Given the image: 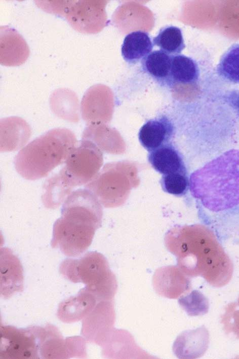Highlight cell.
<instances>
[{
  "instance_id": "obj_8",
  "label": "cell",
  "mask_w": 239,
  "mask_h": 359,
  "mask_svg": "<svg viewBox=\"0 0 239 359\" xmlns=\"http://www.w3.org/2000/svg\"><path fill=\"white\" fill-rule=\"evenodd\" d=\"M115 317L113 301H99L83 319L81 334L87 342L102 347L114 330Z\"/></svg>"
},
{
  "instance_id": "obj_7",
  "label": "cell",
  "mask_w": 239,
  "mask_h": 359,
  "mask_svg": "<svg viewBox=\"0 0 239 359\" xmlns=\"http://www.w3.org/2000/svg\"><path fill=\"white\" fill-rule=\"evenodd\" d=\"M37 338L32 327L1 326V358H39Z\"/></svg>"
},
{
  "instance_id": "obj_5",
  "label": "cell",
  "mask_w": 239,
  "mask_h": 359,
  "mask_svg": "<svg viewBox=\"0 0 239 359\" xmlns=\"http://www.w3.org/2000/svg\"><path fill=\"white\" fill-rule=\"evenodd\" d=\"M65 163L63 168L54 175L62 187L71 193L75 187L92 179L99 169L101 160L90 141L82 140Z\"/></svg>"
},
{
  "instance_id": "obj_3",
  "label": "cell",
  "mask_w": 239,
  "mask_h": 359,
  "mask_svg": "<svg viewBox=\"0 0 239 359\" xmlns=\"http://www.w3.org/2000/svg\"><path fill=\"white\" fill-rule=\"evenodd\" d=\"M77 145L75 135L70 130L51 129L19 152L14 158L15 168L25 179L38 180L65 162Z\"/></svg>"
},
{
  "instance_id": "obj_28",
  "label": "cell",
  "mask_w": 239,
  "mask_h": 359,
  "mask_svg": "<svg viewBox=\"0 0 239 359\" xmlns=\"http://www.w3.org/2000/svg\"><path fill=\"white\" fill-rule=\"evenodd\" d=\"M226 102L239 115V90L229 91L224 95Z\"/></svg>"
},
{
  "instance_id": "obj_1",
  "label": "cell",
  "mask_w": 239,
  "mask_h": 359,
  "mask_svg": "<svg viewBox=\"0 0 239 359\" xmlns=\"http://www.w3.org/2000/svg\"><path fill=\"white\" fill-rule=\"evenodd\" d=\"M199 228H172L166 234L165 245L176 256L178 267L186 276H201L213 286H223L232 276L231 261L218 244L198 235Z\"/></svg>"
},
{
  "instance_id": "obj_10",
  "label": "cell",
  "mask_w": 239,
  "mask_h": 359,
  "mask_svg": "<svg viewBox=\"0 0 239 359\" xmlns=\"http://www.w3.org/2000/svg\"><path fill=\"white\" fill-rule=\"evenodd\" d=\"M29 48L22 36L7 25L0 27V63L7 66L24 63L29 55Z\"/></svg>"
},
{
  "instance_id": "obj_9",
  "label": "cell",
  "mask_w": 239,
  "mask_h": 359,
  "mask_svg": "<svg viewBox=\"0 0 239 359\" xmlns=\"http://www.w3.org/2000/svg\"><path fill=\"white\" fill-rule=\"evenodd\" d=\"M155 292L162 297L175 299L190 290V278L178 266H168L157 269L153 276Z\"/></svg>"
},
{
  "instance_id": "obj_12",
  "label": "cell",
  "mask_w": 239,
  "mask_h": 359,
  "mask_svg": "<svg viewBox=\"0 0 239 359\" xmlns=\"http://www.w3.org/2000/svg\"><path fill=\"white\" fill-rule=\"evenodd\" d=\"M102 347V355L109 358H148V354L135 343L133 336L125 330L114 329Z\"/></svg>"
},
{
  "instance_id": "obj_23",
  "label": "cell",
  "mask_w": 239,
  "mask_h": 359,
  "mask_svg": "<svg viewBox=\"0 0 239 359\" xmlns=\"http://www.w3.org/2000/svg\"><path fill=\"white\" fill-rule=\"evenodd\" d=\"M216 72L227 82L239 83V44L232 45L223 54L217 65Z\"/></svg>"
},
{
  "instance_id": "obj_4",
  "label": "cell",
  "mask_w": 239,
  "mask_h": 359,
  "mask_svg": "<svg viewBox=\"0 0 239 359\" xmlns=\"http://www.w3.org/2000/svg\"><path fill=\"white\" fill-rule=\"evenodd\" d=\"M59 272L66 279L82 282L98 301H112L117 284L105 257L97 252H90L78 259L67 258L61 263Z\"/></svg>"
},
{
  "instance_id": "obj_18",
  "label": "cell",
  "mask_w": 239,
  "mask_h": 359,
  "mask_svg": "<svg viewBox=\"0 0 239 359\" xmlns=\"http://www.w3.org/2000/svg\"><path fill=\"white\" fill-rule=\"evenodd\" d=\"M53 112L59 118L72 123L79 120V103L76 94L66 88L55 90L50 96Z\"/></svg>"
},
{
  "instance_id": "obj_21",
  "label": "cell",
  "mask_w": 239,
  "mask_h": 359,
  "mask_svg": "<svg viewBox=\"0 0 239 359\" xmlns=\"http://www.w3.org/2000/svg\"><path fill=\"white\" fill-rule=\"evenodd\" d=\"M199 74L198 65L191 58L182 54L172 56L171 68L172 82L192 83L197 81Z\"/></svg>"
},
{
  "instance_id": "obj_17",
  "label": "cell",
  "mask_w": 239,
  "mask_h": 359,
  "mask_svg": "<svg viewBox=\"0 0 239 359\" xmlns=\"http://www.w3.org/2000/svg\"><path fill=\"white\" fill-rule=\"evenodd\" d=\"M148 160L152 167L163 175L187 172L180 153L170 143L149 152Z\"/></svg>"
},
{
  "instance_id": "obj_25",
  "label": "cell",
  "mask_w": 239,
  "mask_h": 359,
  "mask_svg": "<svg viewBox=\"0 0 239 359\" xmlns=\"http://www.w3.org/2000/svg\"><path fill=\"white\" fill-rule=\"evenodd\" d=\"M163 190L176 196H182L187 192L189 182L187 172H178L163 175L161 180Z\"/></svg>"
},
{
  "instance_id": "obj_24",
  "label": "cell",
  "mask_w": 239,
  "mask_h": 359,
  "mask_svg": "<svg viewBox=\"0 0 239 359\" xmlns=\"http://www.w3.org/2000/svg\"><path fill=\"white\" fill-rule=\"evenodd\" d=\"M200 335L197 331L185 332L179 335L173 345V351L179 358L197 356L201 349Z\"/></svg>"
},
{
  "instance_id": "obj_22",
  "label": "cell",
  "mask_w": 239,
  "mask_h": 359,
  "mask_svg": "<svg viewBox=\"0 0 239 359\" xmlns=\"http://www.w3.org/2000/svg\"><path fill=\"white\" fill-rule=\"evenodd\" d=\"M152 42L160 50L171 56L180 54L185 47L181 30L174 26L161 28Z\"/></svg>"
},
{
  "instance_id": "obj_11",
  "label": "cell",
  "mask_w": 239,
  "mask_h": 359,
  "mask_svg": "<svg viewBox=\"0 0 239 359\" xmlns=\"http://www.w3.org/2000/svg\"><path fill=\"white\" fill-rule=\"evenodd\" d=\"M23 290V268L20 260L10 249L1 248V296L8 299Z\"/></svg>"
},
{
  "instance_id": "obj_16",
  "label": "cell",
  "mask_w": 239,
  "mask_h": 359,
  "mask_svg": "<svg viewBox=\"0 0 239 359\" xmlns=\"http://www.w3.org/2000/svg\"><path fill=\"white\" fill-rule=\"evenodd\" d=\"M174 131L171 122L166 116H161L144 124L138 137L141 145L149 152L169 143Z\"/></svg>"
},
{
  "instance_id": "obj_14",
  "label": "cell",
  "mask_w": 239,
  "mask_h": 359,
  "mask_svg": "<svg viewBox=\"0 0 239 359\" xmlns=\"http://www.w3.org/2000/svg\"><path fill=\"white\" fill-rule=\"evenodd\" d=\"M99 301L85 288L75 296L61 302L58 306L57 317L65 323H73L83 319L94 308Z\"/></svg>"
},
{
  "instance_id": "obj_19",
  "label": "cell",
  "mask_w": 239,
  "mask_h": 359,
  "mask_svg": "<svg viewBox=\"0 0 239 359\" xmlns=\"http://www.w3.org/2000/svg\"><path fill=\"white\" fill-rule=\"evenodd\" d=\"M153 46L147 32L141 30L133 31L127 34L124 40L122 55L126 62L135 64L142 61L149 54Z\"/></svg>"
},
{
  "instance_id": "obj_15",
  "label": "cell",
  "mask_w": 239,
  "mask_h": 359,
  "mask_svg": "<svg viewBox=\"0 0 239 359\" xmlns=\"http://www.w3.org/2000/svg\"><path fill=\"white\" fill-rule=\"evenodd\" d=\"M38 342L39 354L44 358H68L67 339L64 340L57 328L32 327Z\"/></svg>"
},
{
  "instance_id": "obj_6",
  "label": "cell",
  "mask_w": 239,
  "mask_h": 359,
  "mask_svg": "<svg viewBox=\"0 0 239 359\" xmlns=\"http://www.w3.org/2000/svg\"><path fill=\"white\" fill-rule=\"evenodd\" d=\"M44 11L65 17L71 26L83 33L99 29L103 18L99 6L91 1H35Z\"/></svg>"
},
{
  "instance_id": "obj_27",
  "label": "cell",
  "mask_w": 239,
  "mask_h": 359,
  "mask_svg": "<svg viewBox=\"0 0 239 359\" xmlns=\"http://www.w3.org/2000/svg\"><path fill=\"white\" fill-rule=\"evenodd\" d=\"M225 309L221 320L224 329L227 333L239 339V298L237 302L228 304Z\"/></svg>"
},
{
  "instance_id": "obj_26",
  "label": "cell",
  "mask_w": 239,
  "mask_h": 359,
  "mask_svg": "<svg viewBox=\"0 0 239 359\" xmlns=\"http://www.w3.org/2000/svg\"><path fill=\"white\" fill-rule=\"evenodd\" d=\"M180 306L189 315H198L205 312L206 304L203 296L198 291H193L178 300Z\"/></svg>"
},
{
  "instance_id": "obj_13",
  "label": "cell",
  "mask_w": 239,
  "mask_h": 359,
  "mask_svg": "<svg viewBox=\"0 0 239 359\" xmlns=\"http://www.w3.org/2000/svg\"><path fill=\"white\" fill-rule=\"evenodd\" d=\"M1 152H12L22 148L29 140L31 130L22 118L12 116L1 120Z\"/></svg>"
},
{
  "instance_id": "obj_20",
  "label": "cell",
  "mask_w": 239,
  "mask_h": 359,
  "mask_svg": "<svg viewBox=\"0 0 239 359\" xmlns=\"http://www.w3.org/2000/svg\"><path fill=\"white\" fill-rule=\"evenodd\" d=\"M172 56L161 50L150 52L141 61L143 69L156 81L171 83Z\"/></svg>"
},
{
  "instance_id": "obj_2",
  "label": "cell",
  "mask_w": 239,
  "mask_h": 359,
  "mask_svg": "<svg viewBox=\"0 0 239 359\" xmlns=\"http://www.w3.org/2000/svg\"><path fill=\"white\" fill-rule=\"evenodd\" d=\"M102 216V205L90 191L85 188L72 191L54 223L51 246L66 256H80L91 245Z\"/></svg>"
}]
</instances>
